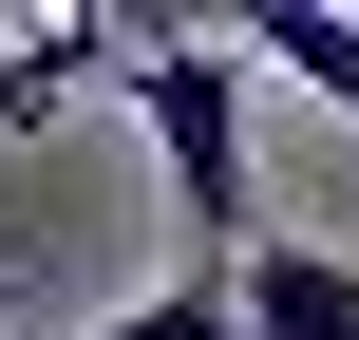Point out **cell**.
<instances>
[{
	"label": "cell",
	"instance_id": "obj_4",
	"mask_svg": "<svg viewBox=\"0 0 359 340\" xmlns=\"http://www.w3.org/2000/svg\"><path fill=\"white\" fill-rule=\"evenodd\" d=\"M76 340H246V322H227V265H170L151 303H114V322H76Z\"/></svg>",
	"mask_w": 359,
	"mask_h": 340
},
{
	"label": "cell",
	"instance_id": "obj_3",
	"mask_svg": "<svg viewBox=\"0 0 359 340\" xmlns=\"http://www.w3.org/2000/svg\"><path fill=\"white\" fill-rule=\"evenodd\" d=\"M227 57H265V76H303L322 114H359V19L341 0H265V19H227Z\"/></svg>",
	"mask_w": 359,
	"mask_h": 340
},
{
	"label": "cell",
	"instance_id": "obj_2",
	"mask_svg": "<svg viewBox=\"0 0 359 340\" xmlns=\"http://www.w3.org/2000/svg\"><path fill=\"white\" fill-rule=\"evenodd\" d=\"M227 322H246V340H359V265H341V246H284V227H246V265H227Z\"/></svg>",
	"mask_w": 359,
	"mask_h": 340
},
{
	"label": "cell",
	"instance_id": "obj_1",
	"mask_svg": "<svg viewBox=\"0 0 359 340\" xmlns=\"http://www.w3.org/2000/svg\"><path fill=\"white\" fill-rule=\"evenodd\" d=\"M133 132H151V170H170V208H189V265H246V57L227 38H133Z\"/></svg>",
	"mask_w": 359,
	"mask_h": 340
}]
</instances>
